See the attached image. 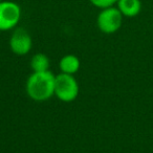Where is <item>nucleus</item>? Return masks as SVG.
<instances>
[{"label": "nucleus", "instance_id": "obj_6", "mask_svg": "<svg viewBox=\"0 0 153 153\" xmlns=\"http://www.w3.org/2000/svg\"><path fill=\"white\" fill-rule=\"evenodd\" d=\"M117 9L125 17H135L142 10L140 0H117Z\"/></svg>", "mask_w": 153, "mask_h": 153}, {"label": "nucleus", "instance_id": "obj_4", "mask_svg": "<svg viewBox=\"0 0 153 153\" xmlns=\"http://www.w3.org/2000/svg\"><path fill=\"white\" fill-rule=\"evenodd\" d=\"M21 17V9L16 2L2 0L0 1V30L14 28Z\"/></svg>", "mask_w": 153, "mask_h": 153}, {"label": "nucleus", "instance_id": "obj_5", "mask_svg": "<svg viewBox=\"0 0 153 153\" xmlns=\"http://www.w3.org/2000/svg\"><path fill=\"white\" fill-rule=\"evenodd\" d=\"M33 40L28 32L24 28H16L10 39V46L14 53L24 56L32 49Z\"/></svg>", "mask_w": 153, "mask_h": 153}, {"label": "nucleus", "instance_id": "obj_7", "mask_svg": "<svg viewBox=\"0 0 153 153\" xmlns=\"http://www.w3.org/2000/svg\"><path fill=\"white\" fill-rule=\"evenodd\" d=\"M80 68V60L74 55H66L60 60V69L63 74H74Z\"/></svg>", "mask_w": 153, "mask_h": 153}, {"label": "nucleus", "instance_id": "obj_3", "mask_svg": "<svg viewBox=\"0 0 153 153\" xmlns=\"http://www.w3.org/2000/svg\"><path fill=\"white\" fill-rule=\"evenodd\" d=\"M123 15L117 7H110L103 9L97 18V24L104 34H113L122 26Z\"/></svg>", "mask_w": 153, "mask_h": 153}, {"label": "nucleus", "instance_id": "obj_2", "mask_svg": "<svg viewBox=\"0 0 153 153\" xmlns=\"http://www.w3.org/2000/svg\"><path fill=\"white\" fill-rule=\"evenodd\" d=\"M79 94V85L72 74L61 72L55 79V96L63 102H71Z\"/></svg>", "mask_w": 153, "mask_h": 153}, {"label": "nucleus", "instance_id": "obj_1", "mask_svg": "<svg viewBox=\"0 0 153 153\" xmlns=\"http://www.w3.org/2000/svg\"><path fill=\"white\" fill-rule=\"evenodd\" d=\"M56 76L49 70L33 72L26 82V91L35 101H46L55 94Z\"/></svg>", "mask_w": 153, "mask_h": 153}, {"label": "nucleus", "instance_id": "obj_10", "mask_svg": "<svg viewBox=\"0 0 153 153\" xmlns=\"http://www.w3.org/2000/svg\"><path fill=\"white\" fill-rule=\"evenodd\" d=\"M0 1H2V0H0Z\"/></svg>", "mask_w": 153, "mask_h": 153}, {"label": "nucleus", "instance_id": "obj_8", "mask_svg": "<svg viewBox=\"0 0 153 153\" xmlns=\"http://www.w3.org/2000/svg\"><path fill=\"white\" fill-rule=\"evenodd\" d=\"M30 67L34 72H43L49 69V59L44 53H36L32 58Z\"/></svg>", "mask_w": 153, "mask_h": 153}, {"label": "nucleus", "instance_id": "obj_9", "mask_svg": "<svg viewBox=\"0 0 153 153\" xmlns=\"http://www.w3.org/2000/svg\"><path fill=\"white\" fill-rule=\"evenodd\" d=\"M89 1L91 4H94V7H99L101 10L113 7L117 2V0H89Z\"/></svg>", "mask_w": 153, "mask_h": 153}]
</instances>
